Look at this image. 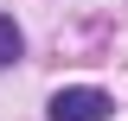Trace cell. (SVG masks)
I'll use <instances>...</instances> for the list:
<instances>
[{"label": "cell", "mask_w": 128, "mask_h": 121, "mask_svg": "<svg viewBox=\"0 0 128 121\" xmlns=\"http://www.w3.org/2000/svg\"><path fill=\"white\" fill-rule=\"evenodd\" d=\"M19 51H26V38H19V26L6 13H0V70H6V64H19Z\"/></svg>", "instance_id": "cell-2"}, {"label": "cell", "mask_w": 128, "mask_h": 121, "mask_svg": "<svg viewBox=\"0 0 128 121\" xmlns=\"http://www.w3.org/2000/svg\"><path fill=\"white\" fill-rule=\"evenodd\" d=\"M109 89H96V83H77V89H58V96H51V102H45V115L51 121H102V115H109Z\"/></svg>", "instance_id": "cell-1"}]
</instances>
